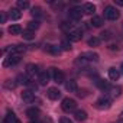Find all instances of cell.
<instances>
[{"label": "cell", "instance_id": "6da1fadb", "mask_svg": "<svg viewBox=\"0 0 123 123\" xmlns=\"http://www.w3.org/2000/svg\"><path fill=\"white\" fill-rule=\"evenodd\" d=\"M104 18H106L107 20H117V19L120 18V13H119V10H117L116 7H113V6H106V7H104Z\"/></svg>", "mask_w": 123, "mask_h": 123}, {"label": "cell", "instance_id": "7a4b0ae2", "mask_svg": "<svg viewBox=\"0 0 123 123\" xmlns=\"http://www.w3.org/2000/svg\"><path fill=\"white\" fill-rule=\"evenodd\" d=\"M61 107H62V110L67 111V113H70V111H75V109H77V101H75L74 98L67 97V98L62 100V103H61Z\"/></svg>", "mask_w": 123, "mask_h": 123}, {"label": "cell", "instance_id": "3957f363", "mask_svg": "<svg viewBox=\"0 0 123 123\" xmlns=\"http://www.w3.org/2000/svg\"><path fill=\"white\" fill-rule=\"evenodd\" d=\"M110 106H111V97H109V96H103L96 101V107L98 110H107V109H110Z\"/></svg>", "mask_w": 123, "mask_h": 123}, {"label": "cell", "instance_id": "277c9868", "mask_svg": "<svg viewBox=\"0 0 123 123\" xmlns=\"http://www.w3.org/2000/svg\"><path fill=\"white\" fill-rule=\"evenodd\" d=\"M49 73L52 74V78H54V81H55L56 84H62V83L65 81V75H64V73L61 71V70L51 68V71H49Z\"/></svg>", "mask_w": 123, "mask_h": 123}, {"label": "cell", "instance_id": "5b68a950", "mask_svg": "<svg viewBox=\"0 0 123 123\" xmlns=\"http://www.w3.org/2000/svg\"><path fill=\"white\" fill-rule=\"evenodd\" d=\"M83 10H81V7H73V9H70V12H68V16H70V19L71 20H74V22H78V20H81V18H83Z\"/></svg>", "mask_w": 123, "mask_h": 123}, {"label": "cell", "instance_id": "8992f818", "mask_svg": "<svg viewBox=\"0 0 123 123\" xmlns=\"http://www.w3.org/2000/svg\"><path fill=\"white\" fill-rule=\"evenodd\" d=\"M20 61V55H15V54H10L5 61H3V65L5 67H10V65H15V64H18Z\"/></svg>", "mask_w": 123, "mask_h": 123}, {"label": "cell", "instance_id": "52a82bcc", "mask_svg": "<svg viewBox=\"0 0 123 123\" xmlns=\"http://www.w3.org/2000/svg\"><path fill=\"white\" fill-rule=\"evenodd\" d=\"M81 32L78 31V29H73V31H70L68 33H67V39L70 41V42H78L80 39H81Z\"/></svg>", "mask_w": 123, "mask_h": 123}, {"label": "cell", "instance_id": "ba28073f", "mask_svg": "<svg viewBox=\"0 0 123 123\" xmlns=\"http://www.w3.org/2000/svg\"><path fill=\"white\" fill-rule=\"evenodd\" d=\"M81 56L87 61V62H97L98 61V54H96V52H91V51H88V52H84V54H81Z\"/></svg>", "mask_w": 123, "mask_h": 123}, {"label": "cell", "instance_id": "9c48e42d", "mask_svg": "<svg viewBox=\"0 0 123 123\" xmlns=\"http://www.w3.org/2000/svg\"><path fill=\"white\" fill-rule=\"evenodd\" d=\"M39 114H41V111H39V109H36V107H29V109L26 110V116H28L31 120H38Z\"/></svg>", "mask_w": 123, "mask_h": 123}, {"label": "cell", "instance_id": "30bf717a", "mask_svg": "<svg viewBox=\"0 0 123 123\" xmlns=\"http://www.w3.org/2000/svg\"><path fill=\"white\" fill-rule=\"evenodd\" d=\"M46 96H48L51 100H58V98L61 97V91H59L58 88H55V87H51V88H48Z\"/></svg>", "mask_w": 123, "mask_h": 123}, {"label": "cell", "instance_id": "8fae6325", "mask_svg": "<svg viewBox=\"0 0 123 123\" xmlns=\"http://www.w3.org/2000/svg\"><path fill=\"white\" fill-rule=\"evenodd\" d=\"M26 74H28L29 78H31V77H35V74H41V73H39L38 65H35V64H28V65H26Z\"/></svg>", "mask_w": 123, "mask_h": 123}, {"label": "cell", "instance_id": "7c38bea8", "mask_svg": "<svg viewBox=\"0 0 123 123\" xmlns=\"http://www.w3.org/2000/svg\"><path fill=\"white\" fill-rule=\"evenodd\" d=\"M49 78H51V73H48V71H42V73L39 74L38 81H39L41 86H46V84L49 83Z\"/></svg>", "mask_w": 123, "mask_h": 123}, {"label": "cell", "instance_id": "4fadbf2b", "mask_svg": "<svg viewBox=\"0 0 123 123\" xmlns=\"http://www.w3.org/2000/svg\"><path fill=\"white\" fill-rule=\"evenodd\" d=\"M22 98H23V101H26V103H33V101H35V94H33L32 90H25V91L22 93Z\"/></svg>", "mask_w": 123, "mask_h": 123}, {"label": "cell", "instance_id": "5bb4252c", "mask_svg": "<svg viewBox=\"0 0 123 123\" xmlns=\"http://www.w3.org/2000/svg\"><path fill=\"white\" fill-rule=\"evenodd\" d=\"M45 51L52 54V55H59L61 54V48L56 46V45H52V43H46L45 45Z\"/></svg>", "mask_w": 123, "mask_h": 123}, {"label": "cell", "instance_id": "9a60e30c", "mask_svg": "<svg viewBox=\"0 0 123 123\" xmlns=\"http://www.w3.org/2000/svg\"><path fill=\"white\" fill-rule=\"evenodd\" d=\"M65 88L70 91V93H77L78 91V86H77V81L75 80H70L65 83Z\"/></svg>", "mask_w": 123, "mask_h": 123}, {"label": "cell", "instance_id": "2e32d148", "mask_svg": "<svg viewBox=\"0 0 123 123\" xmlns=\"http://www.w3.org/2000/svg\"><path fill=\"white\" fill-rule=\"evenodd\" d=\"M119 77H120V70H116L114 67L109 68V78H110L111 81H117Z\"/></svg>", "mask_w": 123, "mask_h": 123}, {"label": "cell", "instance_id": "e0dca14e", "mask_svg": "<svg viewBox=\"0 0 123 123\" xmlns=\"http://www.w3.org/2000/svg\"><path fill=\"white\" fill-rule=\"evenodd\" d=\"M9 18H10L12 20H19V19L22 18V12H20L19 9H10V10H9Z\"/></svg>", "mask_w": 123, "mask_h": 123}, {"label": "cell", "instance_id": "ac0fdd59", "mask_svg": "<svg viewBox=\"0 0 123 123\" xmlns=\"http://www.w3.org/2000/svg\"><path fill=\"white\" fill-rule=\"evenodd\" d=\"M90 23H91V26H94V28H100V26H103V18L101 16H93L91 18V20H90Z\"/></svg>", "mask_w": 123, "mask_h": 123}, {"label": "cell", "instance_id": "d6986e66", "mask_svg": "<svg viewBox=\"0 0 123 123\" xmlns=\"http://www.w3.org/2000/svg\"><path fill=\"white\" fill-rule=\"evenodd\" d=\"M74 117H75V120H78V122H84V120H87V113L84 111V110H75V113H74Z\"/></svg>", "mask_w": 123, "mask_h": 123}, {"label": "cell", "instance_id": "ffe728a7", "mask_svg": "<svg viewBox=\"0 0 123 123\" xmlns=\"http://www.w3.org/2000/svg\"><path fill=\"white\" fill-rule=\"evenodd\" d=\"M83 12H84L86 15H93V13L96 12V6H94L93 3H86V5L83 6Z\"/></svg>", "mask_w": 123, "mask_h": 123}, {"label": "cell", "instance_id": "44dd1931", "mask_svg": "<svg viewBox=\"0 0 123 123\" xmlns=\"http://www.w3.org/2000/svg\"><path fill=\"white\" fill-rule=\"evenodd\" d=\"M96 84H97V87H98L100 90H103V91H109V90H110L109 83H107V81H104V80H97V81H96Z\"/></svg>", "mask_w": 123, "mask_h": 123}, {"label": "cell", "instance_id": "7402d4cb", "mask_svg": "<svg viewBox=\"0 0 123 123\" xmlns=\"http://www.w3.org/2000/svg\"><path fill=\"white\" fill-rule=\"evenodd\" d=\"M110 93V97H119L120 94H122V87H119V86H116V87H110V90H109Z\"/></svg>", "mask_w": 123, "mask_h": 123}, {"label": "cell", "instance_id": "603a6c76", "mask_svg": "<svg viewBox=\"0 0 123 123\" xmlns=\"http://www.w3.org/2000/svg\"><path fill=\"white\" fill-rule=\"evenodd\" d=\"M5 122L6 123H16L18 122V119H16V116H15V113L12 110H7V116H6Z\"/></svg>", "mask_w": 123, "mask_h": 123}, {"label": "cell", "instance_id": "cb8c5ba5", "mask_svg": "<svg viewBox=\"0 0 123 123\" xmlns=\"http://www.w3.org/2000/svg\"><path fill=\"white\" fill-rule=\"evenodd\" d=\"M9 33H12V35H20L22 33V28L19 25H12V26H9Z\"/></svg>", "mask_w": 123, "mask_h": 123}, {"label": "cell", "instance_id": "d4e9b609", "mask_svg": "<svg viewBox=\"0 0 123 123\" xmlns=\"http://www.w3.org/2000/svg\"><path fill=\"white\" fill-rule=\"evenodd\" d=\"M22 36H23V39H26V41H32V39L35 38V32H33V31H29V29H26V31H23V32H22Z\"/></svg>", "mask_w": 123, "mask_h": 123}, {"label": "cell", "instance_id": "484cf974", "mask_svg": "<svg viewBox=\"0 0 123 123\" xmlns=\"http://www.w3.org/2000/svg\"><path fill=\"white\" fill-rule=\"evenodd\" d=\"M31 15H32L33 18H41V16H42V9L38 7V6H35V7L31 9Z\"/></svg>", "mask_w": 123, "mask_h": 123}, {"label": "cell", "instance_id": "4316f807", "mask_svg": "<svg viewBox=\"0 0 123 123\" xmlns=\"http://www.w3.org/2000/svg\"><path fill=\"white\" fill-rule=\"evenodd\" d=\"M61 49L70 51V49H71V42H70L68 39H62V41H61Z\"/></svg>", "mask_w": 123, "mask_h": 123}, {"label": "cell", "instance_id": "83f0119b", "mask_svg": "<svg viewBox=\"0 0 123 123\" xmlns=\"http://www.w3.org/2000/svg\"><path fill=\"white\" fill-rule=\"evenodd\" d=\"M100 42H101V39H100V38L93 36V38H90V39H88V46H98V45H100Z\"/></svg>", "mask_w": 123, "mask_h": 123}, {"label": "cell", "instance_id": "f1b7e54d", "mask_svg": "<svg viewBox=\"0 0 123 123\" xmlns=\"http://www.w3.org/2000/svg\"><path fill=\"white\" fill-rule=\"evenodd\" d=\"M41 26V23L38 22V20H31L29 23H28V29L29 31H35V29H38Z\"/></svg>", "mask_w": 123, "mask_h": 123}, {"label": "cell", "instance_id": "f546056e", "mask_svg": "<svg viewBox=\"0 0 123 123\" xmlns=\"http://www.w3.org/2000/svg\"><path fill=\"white\" fill-rule=\"evenodd\" d=\"M29 7V3L26 2V0H19L18 2V9L20 10V9H28Z\"/></svg>", "mask_w": 123, "mask_h": 123}, {"label": "cell", "instance_id": "4dcf8cb0", "mask_svg": "<svg viewBox=\"0 0 123 123\" xmlns=\"http://www.w3.org/2000/svg\"><path fill=\"white\" fill-rule=\"evenodd\" d=\"M26 86H28V87H29V88H31L32 91H35V90L38 88V84H36V83H33V81H32V78H31V80L28 81V84H26Z\"/></svg>", "mask_w": 123, "mask_h": 123}, {"label": "cell", "instance_id": "1f68e13d", "mask_svg": "<svg viewBox=\"0 0 123 123\" xmlns=\"http://www.w3.org/2000/svg\"><path fill=\"white\" fill-rule=\"evenodd\" d=\"M5 87H6V88H15V87H16V83H13L12 80H7V81L5 83Z\"/></svg>", "mask_w": 123, "mask_h": 123}, {"label": "cell", "instance_id": "d6a6232c", "mask_svg": "<svg viewBox=\"0 0 123 123\" xmlns=\"http://www.w3.org/2000/svg\"><path fill=\"white\" fill-rule=\"evenodd\" d=\"M59 123H73V120L68 119V117H61L59 119Z\"/></svg>", "mask_w": 123, "mask_h": 123}, {"label": "cell", "instance_id": "836d02e7", "mask_svg": "<svg viewBox=\"0 0 123 123\" xmlns=\"http://www.w3.org/2000/svg\"><path fill=\"white\" fill-rule=\"evenodd\" d=\"M109 38H110V32H103L100 39H109Z\"/></svg>", "mask_w": 123, "mask_h": 123}, {"label": "cell", "instance_id": "e575fe53", "mask_svg": "<svg viewBox=\"0 0 123 123\" xmlns=\"http://www.w3.org/2000/svg\"><path fill=\"white\" fill-rule=\"evenodd\" d=\"M6 19H7L6 13H2V18H0V22H2V23H5V22H6Z\"/></svg>", "mask_w": 123, "mask_h": 123}, {"label": "cell", "instance_id": "d590c367", "mask_svg": "<svg viewBox=\"0 0 123 123\" xmlns=\"http://www.w3.org/2000/svg\"><path fill=\"white\" fill-rule=\"evenodd\" d=\"M116 5L117 6H123V0H116Z\"/></svg>", "mask_w": 123, "mask_h": 123}, {"label": "cell", "instance_id": "8d00e7d4", "mask_svg": "<svg viewBox=\"0 0 123 123\" xmlns=\"http://www.w3.org/2000/svg\"><path fill=\"white\" fill-rule=\"evenodd\" d=\"M120 74H123V62H122V65H120Z\"/></svg>", "mask_w": 123, "mask_h": 123}, {"label": "cell", "instance_id": "74e56055", "mask_svg": "<svg viewBox=\"0 0 123 123\" xmlns=\"http://www.w3.org/2000/svg\"><path fill=\"white\" fill-rule=\"evenodd\" d=\"M29 123H39V122H38V120H31Z\"/></svg>", "mask_w": 123, "mask_h": 123}, {"label": "cell", "instance_id": "f35d334b", "mask_svg": "<svg viewBox=\"0 0 123 123\" xmlns=\"http://www.w3.org/2000/svg\"><path fill=\"white\" fill-rule=\"evenodd\" d=\"M120 119H122V120H123V111H122V113H120Z\"/></svg>", "mask_w": 123, "mask_h": 123}, {"label": "cell", "instance_id": "ab89813d", "mask_svg": "<svg viewBox=\"0 0 123 123\" xmlns=\"http://www.w3.org/2000/svg\"><path fill=\"white\" fill-rule=\"evenodd\" d=\"M16 123H20V122H19V120H18V122H16Z\"/></svg>", "mask_w": 123, "mask_h": 123}, {"label": "cell", "instance_id": "60d3db41", "mask_svg": "<svg viewBox=\"0 0 123 123\" xmlns=\"http://www.w3.org/2000/svg\"><path fill=\"white\" fill-rule=\"evenodd\" d=\"M3 123H6V122H3Z\"/></svg>", "mask_w": 123, "mask_h": 123}, {"label": "cell", "instance_id": "b9f144b4", "mask_svg": "<svg viewBox=\"0 0 123 123\" xmlns=\"http://www.w3.org/2000/svg\"><path fill=\"white\" fill-rule=\"evenodd\" d=\"M122 123H123V122H122Z\"/></svg>", "mask_w": 123, "mask_h": 123}]
</instances>
